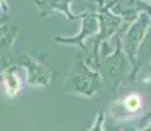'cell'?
<instances>
[{
  "mask_svg": "<svg viewBox=\"0 0 151 131\" xmlns=\"http://www.w3.org/2000/svg\"><path fill=\"white\" fill-rule=\"evenodd\" d=\"M125 104H126V106L129 107L130 110H135L139 106V97L135 94L129 96V97L126 98V101H125Z\"/></svg>",
  "mask_w": 151,
  "mask_h": 131,
  "instance_id": "cell-1",
  "label": "cell"
}]
</instances>
